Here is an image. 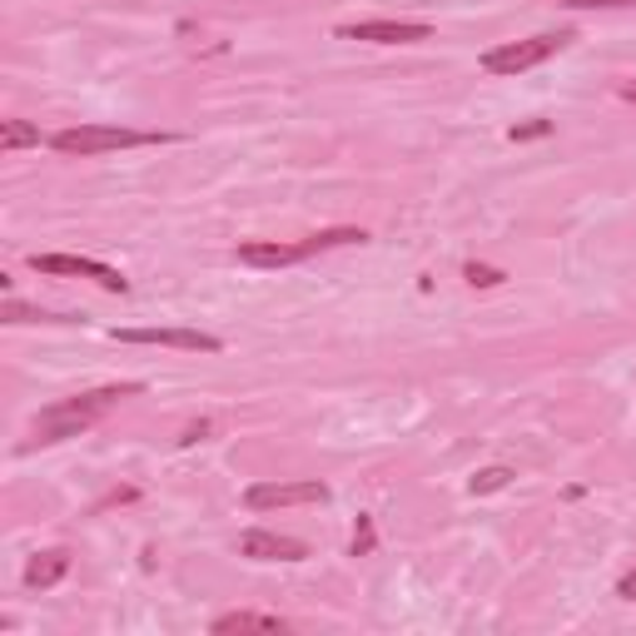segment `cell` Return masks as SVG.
I'll list each match as a JSON object with an SVG mask.
<instances>
[{"label":"cell","mask_w":636,"mask_h":636,"mask_svg":"<svg viewBox=\"0 0 636 636\" xmlns=\"http://www.w3.org/2000/svg\"><path fill=\"white\" fill-rule=\"evenodd\" d=\"M145 384H110V388H95V394H76L66 403H50L46 413L36 418V438H30V448H50V443H66V438H80L85 428H95V423L105 418V413L115 408L120 398H135Z\"/></svg>","instance_id":"obj_1"},{"label":"cell","mask_w":636,"mask_h":636,"mask_svg":"<svg viewBox=\"0 0 636 636\" xmlns=\"http://www.w3.org/2000/svg\"><path fill=\"white\" fill-rule=\"evenodd\" d=\"M368 235L364 229H318V235L299 239V244H279V239H249L235 249L239 264H249V269H294V264L314 259V254L324 249H344V244H364Z\"/></svg>","instance_id":"obj_2"},{"label":"cell","mask_w":636,"mask_h":636,"mask_svg":"<svg viewBox=\"0 0 636 636\" xmlns=\"http://www.w3.org/2000/svg\"><path fill=\"white\" fill-rule=\"evenodd\" d=\"M175 135H155V130H125V125H76V130H56L50 150L70 155V159H90V155H110V150H140V145H165Z\"/></svg>","instance_id":"obj_3"},{"label":"cell","mask_w":636,"mask_h":636,"mask_svg":"<svg viewBox=\"0 0 636 636\" xmlns=\"http://www.w3.org/2000/svg\"><path fill=\"white\" fill-rule=\"evenodd\" d=\"M572 30H547V36H527V40H507V46H493L483 56V70L487 76H523V70H537L547 66L553 56L572 46Z\"/></svg>","instance_id":"obj_4"},{"label":"cell","mask_w":636,"mask_h":636,"mask_svg":"<svg viewBox=\"0 0 636 636\" xmlns=\"http://www.w3.org/2000/svg\"><path fill=\"white\" fill-rule=\"evenodd\" d=\"M30 269L36 274H56V279H90L105 294H130V279L120 269L100 259H85V254H30Z\"/></svg>","instance_id":"obj_5"},{"label":"cell","mask_w":636,"mask_h":636,"mask_svg":"<svg viewBox=\"0 0 636 636\" xmlns=\"http://www.w3.org/2000/svg\"><path fill=\"white\" fill-rule=\"evenodd\" d=\"M304 503H328V487L318 477H304V483H254L244 493L249 513H274V507H304Z\"/></svg>","instance_id":"obj_6"},{"label":"cell","mask_w":636,"mask_h":636,"mask_svg":"<svg viewBox=\"0 0 636 636\" xmlns=\"http://www.w3.org/2000/svg\"><path fill=\"white\" fill-rule=\"evenodd\" d=\"M120 344H145V348H185V354H219L215 334H199V328H115Z\"/></svg>","instance_id":"obj_7"},{"label":"cell","mask_w":636,"mask_h":636,"mask_svg":"<svg viewBox=\"0 0 636 636\" xmlns=\"http://www.w3.org/2000/svg\"><path fill=\"white\" fill-rule=\"evenodd\" d=\"M344 40H368V46H423L433 40V26L423 20H358V26H338Z\"/></svg>","instance_id":"obj_8"},{"label":"cell","mask_w":636,"mask_h":636,"mask_svg":"<svg viewBox=\"0 0 636 636\" xmlns=\"http://www.w3.org/2000/svg\"><path fill=\"white\" fill-rule=\"evenodd\" d=\"M239 557H249V562H304L309 557V543L284 537V533H264V527H249V533L239 537Z\"/></svg>","instance_id":"obj_9"},{"label":"cell","mask_w":636,"mask_h":636,"mask_svg":"<svg viewBox=\"0 0 636 636\" xmlns=\"http://www.w3.org/2000/svg\"><path fill=\"white\" fill-rule=\"evenodd\" d=\"M66 572H70V553L66 547H50V553H36L26 562L20 582H26L30 592H46V587H56V582H66Z\"/></svg>","instance_id":"obj_10"},{"label":"cell","mask_w":636,"mask_h":636,"mask_svg":"<svg viewBox=\"0 0 636 636\" xmlns=\"http://www.w3.org/2000/svg\"><path fill=\"white\" fill-rule=\"evenodd\" d=\"M209 632H289V622L284 617H269V612H225V617H215V627Z\"/></svg>","instance_id":"obj_11"},{"label":"cell","mask_w":636,"mask_h":636,"mask_svg":"<svg viewBox=\"0 0 636 636\" xmlns=\"http://www.w3.org/2000/svg\"><path fill=\"white\" fill-rule=\"evenodd\" d=\"M50 135H40L30 120H0V150H40Z\"/></svg>","instance_id":"obj_12"},{"label":"cell","mask_w":636,"mask_h":636,"mask_svg":"<svg viewBox=\"0 0 636 636\" xmlns=\"http://www.w3.org/2000/svg\"><path fill=\"white\" fill-rule=\"evenodd\" d=\"M0 318H6V324H76V318H70V314L26 309V304H20V299H6V304H0Z\"/></svg>","instance_id":"obj_13"},{"label":"cell","mask_w":636,"mask_h":636,"mask_svg":"<svg viewBox=\"0 0 636 636\" xmlns=\"http://www.w3.org/2000/svg\"><path fill=\"white\" fill-rule=\"evenodd\" d=\"M513 468H483V473H477L473 477V497H487V493H503V487L507 483H513Z\"/></svg>","instance_id":"obj_14"},{"label":"cell","mask_w":636,"mask_h":636,"mask_svg":"<svg viewBox=\"0 0 636 636\" xmlns=\"http://www.w3.org/2000/svg\"><path fill=\"white\" fill-rule=\"evenodd\" d=\"M463 279H468L473 289H497V284H503L507 274L493 269V264H463Z\"/></svg>","instance_id":"obj_15"},{"label":"cell","mask_w":636,"mask_h":636,"mask_svg":"<svg viewBox=\"0 0 636 636\" xmlns=\"http://www.w3.org/2000/svg\"><path fill=\"white\" fill-rule=\"evenodd\" d=\"M378 547V533H374V517H358V527H354V547L348 553L354 557H368Z\"/></svg>","instance_id":"obj_16"},{"label":"cell","mask_w":636,"mask_h":636,"mask_svg":"<svg viewBox=\"0 0 636 636\" xmlns=\"http://www.w3.org/2000/svg\"><path fill=\"white\" fill-rule=\"evenodd\" d=\"M567 10H612V6H636V0H562Z\"/></svg>","instance_id":"obj_17"},{"label":"cell","mask_w":636,"mask_h":636,"mask_svg":"<svg viewBox=\"0 0 636 636\" xmlns=\"http://www.w3.org/2000/svg\"><path fill=\"white\" fill-rule=\"evenodd\" d=\"M553 130L547 120H533V125H513V140H543V135Z\"/></svg>","instance_id":"obj_18"},{"label":"cell","mask_w":636,"mask_h":636,"mask_svg":"<svg viewBox=\"0 0 636 636\" xmlns=\"http://www.w3.org/2000/svg\"><path fill=\"white\" fill-rule=\"evenodd\" d=\"M617 597H627V602H636V572H627V577L617 582Z\"/></svg>","instance_id":"obj_19"},{"label":"cell","mask_w":636,"mask_h":636,"mask_svg":"<svg viewBox=\"0 0 636 636\" xmlns=\"http://www.w3.org/2000/svg\"><path fill=\"white\" fill-rule=\"evenodd\" d=\"M199 438H209V423H195V428H185V438H179V443L189 448V443H199Z\"/></svg>","instance_id":"obj_20"},{"label":"cell","mask_w":636,"mask_h":636,"mask_svg":"<svg viewBox=\"0 0 636 636\" xmlns=\"http://www.w3.org/2000/svg\"><path fill=\"white\" fill-rule=\"evenodd\" d=\"M617 95H622V100H636V80H627V85H622Z\"/></svg>","instance_id":"obj_21"}]
</instances>
